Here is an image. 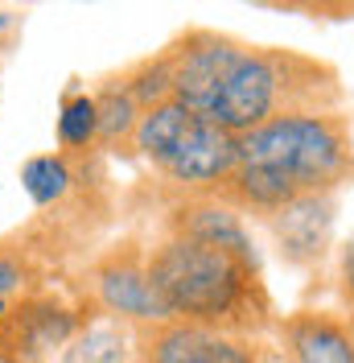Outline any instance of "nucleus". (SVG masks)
Returning a JSON list of instances; mask_svg holds the SVG:
<instances>
[{"instance_id": "nucleus-1", "label": "nucleus", "mask_w": 354, "mask_h": 363, "mask_svg": "<svg viewBox=\"0 0 354 363\" xmlns=\"http://www.w3.org/2000/svg\"><path fill=\"white\" fill-rule=\"evenodd\" d=\"M149 272L169 306V318L264 339L276 335L280 314L264 285V264L190 235L165 231L149 248Z\"/></svg>"}, {"instance_id": "nucleus-2", "label": "nucleus", "mask_w": 354, "mask_h": 363, "mask_svg": "<svg viewBox=\"0 0 354 363\" xmlns=\"http://www.w3.org/2000/svg\"><path fill=\"white\" fill-rule=\"evenodd\" d=\"M342 104H346V83L333 62L288 50V45L247 42L244 58L227 74L206 120L244 136L280 116L342 112Z\"/></svg>"}, {"instance_id": "nucleus-3", "label": "nucleus", "mask_w": 354, "mask_h": 363, "mask_svg": "<svg viewBox=\"0 0 354 363\" xmlns=\"http://www.w3.org/2000/svg\"><path fill=\"white\" fill-rule=\"evenodd\" d=\"M239 165L285 174L301 194H333L354 182V133L346 112L280 116L239 136Z\"/></svg>"}, {"instance_id": "nucleus-4", "label": "nucleus", "mask_w": 354, "mask_h": 363, "mask_svg": "<svg viewBox=\"0 0 354 363\" xmlns=\"http://www.w3.org/2000/svg\"><path fill=\"white\" fill-rule=\"evenodd\" d=\"M87 310L62 294H21L0 318V363H58L74 335L87 326Z\"/></svg>"}, {"instance_id": "nucleus-5", "label": "nucleus", "mask_w": 354, "mask_h": 363, "mask_svg": "<svg viewBox=\"0 0 354 363\" xmlns=\"http://www.w3.org/2000/svg\"><path fill=\"white\" fill-rule=\"evenodd\" d=\"M87 294L99 314L124 318L132 326H153L169 318V306L149 272V248L115 244L87 272Z\"/></svg>"}, {"instance_id": "nucleus-6", "label": "nucleus", "mask_w": 354, "mask_h": 363, "mask_svg": "<svg viewBox=\"0 0 354 363\" xmlns=\"http://www.w3.org/2000/svg\"><path fill=\"white\" fill-rule=\"evenodd\" d=\"M140 363H276L264 339L165 318L140 326Z\"/></svg>"}, {"instance_id": "nucleus-7", "label": "nucleus", "mask_w": 354, "mask_h": 363, "mask_svg": "<svg viewBox=\"0 0 354 363\" xmlns=\"http://www.w3.org/2000/svg\"><path fill=\"white\" fill-rule=\"evenodd\" d=\"M247 42L219 33V29H185L177 42H169L173 58V99L194 108L198 116L210 112L215 95L222 91L227 74L244 58Z\"/></svg>"}, {"instance_id": "nucleus-8", "label": "nucleus", "mask_w": 354, "mask_h": 363, "mask_svg": "<svg viewBox=\"0 0 354 363\" xmlns=\"http://www.w3.org/2000/svg\"><path fill=\"white\" fill-rule=\"evenodd\" d=\"M235 165H239V136L219 128V124H210L202 116L198 128L190 133V140L156 174L169 186L185 190V194H215L222 182L235 174Z\"/></svg>"}, {"instance_id": "nucleus-9", "label": "nucleus", "mask_w": 354, "mask_h": 363, "mask_svg": "<svg viewBox=\"0 0 354 363\" xmlns=\"http://www.w3.org/2000/svg\"><path fill=\"white\" fill-rule=\"evenodd\" d=\"M288 363H354V318L333 310H292L276 326Z\"/></svg>"}, {"instance_id": "nucleus-10", "label": "nucleus", "mask_w": 354, "mask_h": 363, "mask_svg": "<svg viewBox=\"0 0 354 363\" xmlns=\"http://www.w3.org/2000/svg\"><path fill=\"white\" fill-rule=\"evenodd\" d=\"M165 231L190 235V240H202V244H215V248H227V252H235V256H244V260H251V264H260V248H256V240L247 231L244 215L231 203L215 199V194H185L169 211Z\"/></svg>"}, {"instance_id": "nucleus-11", "label": "nucleus", "mask_w": 354, "mask_h": 363, "mask_svg": "<svg viewBox=\"0 0 354 363\" xmlns=\"http://www.w3.org/2000/svg\"><path fill=\"white\" fill-rule=\"evenodd\" d=\"M268 227L276 235V248L285 256V264L313 269V264H321L333 231V194H305L292 206H285L280 215H272Z\"/></svg>"}, {"instance_id": "nucleus-12", "label": "nucleus", "mask_w": 354, "mask_h": 363, "mask_svg": "<svg viewBox=\"0 0 354 363\" xmlns=\"http://www.w3.org/2000/svg\"><path fill=\"white\" fill-rule=\"evenodd\" d=\"M58 363H140V326L95 310Z\"/></svg>"}, {"instance_id": "nucleus-13", "label": "nucleus", "mask_w": 354, "mask_h": 363, "mask_svg": "<svg viewBox=\"0 0 354 363\" xmlns=\"http://www.w3.org/2000/svg\"><path fill=\"white\" fill-rule=\"evenodd\" d=\"M202 116L194 108H185V104H156L149 112L140 116V124H136V136H132V153L140 161H149L153 169H161L165 161L173 157L177 149L190 140V133L198 128Z\"/></svg>"}, {"instance_id": "nucleus-14", "label": "nucleus", "mask_w": 354, "mask_h": 363, "mask_svg": "<svg viewBox=\"0 0 354 363\" xmlns=\"http://www.w3.org/2000/svg\"><path fill=\"white\" fill-rule=\"evenodd\" d=\"M95 108H99V145H124V140L132 145L144 108L132 99L124 79H111L95 91Z\"/></svg>"}, {"instance_id": "nucleus-15", "label": "nucleus", "mask_w": 354, "mask_h": 363, "mask_svg": "<svg viewBox=\"0 0 354 363\" xmlns=\"http://www.w3.org/2000/svg\"><path fill=\"white\" fill-rule=\"evenodd\" d=\"M70 165L62 153H38L21 165V190L33 206H54L70 194Z\"/></svg>"}, {"instance_id": "nucleus-16", "label": "nucleus", "mask_w": 354, "mask_h": 363, "mask_svg": "<svg viewBox=\"0 0 354 363\" xmlns=\"http://www.w3.org/2000/svg\"><path fill=\"white\" fill-rule=\"evenodd\" d=\"M120 79H124V87L132 91V99L144 112L156 108V104H169L173 99V58H169V45L161 54H153V58H140Z\"/></svg>"}, {"instance_id": "nucleus-17", "label": "nucleus", "mask_w": 354, "mask_h": 363, "mask_svg": "<svg viewBox=\"0 0 354 363\" xmlns=\"http://www.w3.org/2000/svg\"><path fill=\"white\" fill-rule=\"evenodd\" d=\"M58 140L62 149H87L99 140V108H95V95L79 91L62 99V112H58Z\"/></svg>"}, {"instance_id": "nucleus-18", "label": "nucleus", "mask_w": 354, "mask_h": 363, "mask_svg": "<svg viewBox=\"0 0 354 363\" xmlns=\"http://www.w3.org/2000/svg\"><path fill=\"white\" fill-rule=\"evenodd\" d=\"M29 285V264L21 252L0 248V297H21Z\"/></svg>"}, {"instance_id": "nucleus-19", "label": "nucleus", "mask_w": 354, "mask_h": 363, "mask_svg": "<svg viewBox=\"0 0 354 363\" xmlns=\"http://www.w3.org/2000/svg\"><path fill=\"white\" fill-rule=\"evenodd\" d=\"M292 13L313 21H354V0H292Z\"/></svg>"}, {"instance_id": "nucleus-20", "label": "nucleus", "mask_w": 354, "mask_h": 363, "mask_svg": "<svg viewBox=\"0 0 354 363\" xmlns=\"http://www.w3.org/2000/svg\"><path fill=\"white\" fill-rule=\"evenodd\" d=\"M333 294H338V301L346 306L354 314V231L350 240L338 248V269H333Z\"/></svg>"}, {"instance_id": "nucleus-21", "label": "nucleus", "mask_w": 354, "mask_h": 363, "mask_svg": "<svg viewBox=\"0 0 354 363\" xmlns=\"http://www.w3.org/2000/svg\"><path fill=\"white\" fill-rule=\"evenodd\" d=\"M247 4H260V9H285V13H292V0H247Z\"/></svg>"}, {"instance_id": "nucleus-22", "label": "nucleus", "mask_w": 354, "mask_h": 363, "mask_svg": "<svg viewBox=\"0 0 354 363\" xmlns=\"http://www.w3.org/2000/svg\"><path fill=\"white\" fill-rule=\"evenodd\" d=\"M4 25H8V17H4V13H0V29H4Z\"/></svg>"}, {"instance_id": "nucleus-23", "label": "nucleus", "mask_w": 354, "mask_h": 363, "mask_svg": "<svg viewBox=\"0 0 354 363\" xmlns=\"http://www.w3.org/2000/svg\"><path fill=\"white\" fill-rule=\"evenodd\" d=\"M350 318H354V314H350Z\"/></svg>"}]
</instances>
